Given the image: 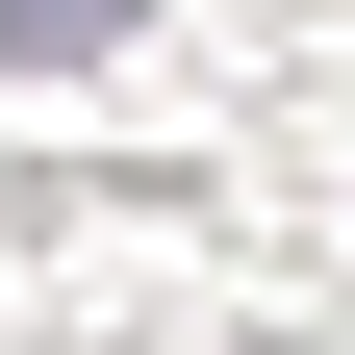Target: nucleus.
<instances>
[{
    "mask_svg": "<svg viewBox=\"0 0 355 355\" xmlns=\"http://www.w3.org/2000/svg\"><path fill=\"white\" fill-rule=\"evenodd\" d=\"M102 26H127V0H0V51H102Z\"/></svg>",
    "mask_w": 355,
    "mask_h": 355,
    "instance_id": "f257e3e1",
    "label": "nucleus"
}]
</instances>
